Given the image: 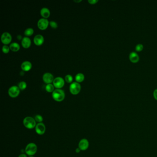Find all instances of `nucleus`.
I'll return each mask as SVG.
<instances>
[{
	"label": "nucleus",
	"instance_id": "nucleus-2",
	"mask_svg": "<svg viewBox=\"0 0 157 157\" xmlns=\"http://www.w3.org/2000/svg\"><path fill=\"white\" fill-rule=\"evenodd\" d=\"M23 124L25 127L28 129H32L35 128L36 125L35 119L30 116H27L24 118Z\"/></svg>",
	"mask_w": 157,
	"mask_h": 157
},
{
	"label": "nucleus",
	"instance_id": "nucleus-19",
	"mask_svg": "<svg viewBox=\"0 0 157 157\" xmlns=\"http://www.w3.org/2000/svg\"><path fill=\"white\" fill-rule=\"evenodd\" d=\"M45 89L47 92L48 93L53 92L54 91V85L52 84H48L46 86Z\"/></svg>",
	"mask_w": 157,
	"mask_h": 157
},
{
	"label": "nucleus",
	"instance_id": "nucleus-10",
	"mask_svg": "<svg viewBox=\"0 0 157 157\" xmlns=\"http://www.w3.org/2000/svg\"><path fill=\"white\" fill-rule=\"evenodd\" d=\"M42 79L44 82L47 84H51L54 80V76L50 73L47 72L45 73L43 75Z\"/></svg>",
	"mask_w": 157,
	"mask_h": 157
},
{
	"label": "nucleus",
	"instance_id": "nucleus-25",
	"mask_svg": "<svg viewBox=\"0 0 157 157\" xmlns=\"http://www.w3.org/2000/svg\"><path fill=\"white\" fill-rule=\"evenodd\" d=\"M50 24L51 27H52L53 29H56L58 27V24L54 21H51L50 22Z\"/></svg>",
	"mask_w": 157,
	"mask_h": 157
},
{
	"label": "nucleus",
	"instance_id": "nucleus-5",
	"mask_svg": "<svg viewBox=\"0 0 157 157\" xmlns=\"http://www.w3.org/2000/svg\"><path fill=\"white\" fill-rule=\"evenodd\" d=\"M20 90L18 87L16 86H13L10 88L9 89L8 91L9 96L12 98H16L20 94Z\"/></svg>",
	"mask_w": 157,
	"mask_h": 157
},
{
	"label": "nucleus",
	"instance_id": "nucleus-4",
	"mask_svg": "<svg viewBox=\"0 0 157 157\" xmlns=\"http://www.w3.org/2000/svg\"><path fill=\"white\" fill-rule=\"evenodd\" d=\"M81 90V86L77 82H74L70 86V93L73 95H76L79 93Z\"/></svg>",
	"mask_w": 157,
	"mask_h": 157
},
{
	"label": "nucleus",
	"instance_id": "nucleus-14",
	"mask_svg": "<svg viewBox=\"0 0 157 157\" xmlns=\"http://www.w3.org/2000/svg\"><path fill=\"white\" fill-rule=\"evenodd\" d=\"M21 44L22 45L24 48H29L31 44H32V42L30 39L28 37H24L21 42Z\"/></svg>",
	"mask_w": 157,
	"mask_h": 157
},
{
	"label": "nucleus",
	"instance_id": "nucleus-16",
	"mask_svg": "<svg viewBox=\"0 0 157 157\" xmlns=\"http://www.w3.org/2000/svg\"><path fill=\"white\" fill-rule=\"evenodd\" d=\"M130 60L132 63H136L139 60V57L136 52H132L130 55Z\"/></svg>",
	"mask_w": 157,
	"mask_h": 157
},
{
	"label": "nucleus",
	"instance_id": "nucleus-20",
	"mask_svg": "<svg viewBox=\"0 0 157 157\" xmlns=\"http://www.w3.org/2000/svg\"><path fill=\"white\" fill-rule=\"evenodd\" d=\"M24 35L27 36H32L33 33H34V30L31 28H28L26 30L24 31Z\"/></svg>",
	"mask_w": 157,
	"mask_h": 157
},
{
	"label": "nucleus",
	"instance_id": "nucleus-1",
	"mask_svg": "<svg viewBox=\"0 0 157 157\" xmlns=\"http://www.w3.org/2000/svg\"><path fill=\"white\" fill-rule=\"evenodd\" d=\"M52 97L55 101L61 102L65 98V94L64 91L62 90L56 89L52 93Z\"/></svg>",
	"mask_w": 157,
	"mask_h": 157
},
{
	"label": "nucleus",
	"instance_id": "nucleus-26",
	"mask_svg": "<svg viewBox=\"0 0 157 157\" xmlns=\"http://www.w3.org/2000/svg\"><path fill=\"white\" fill-rule=\"evenodd\" d=\"M143 46L141 44H139L136 46V50L138 52H140L143 50Z\"/></svg>",
	"mask_w": 157,
	"mask_h": 157
},
{
	"label": "nucleus",
	"instance_id": "nucleus-12",
	"mask_svg": "<svg viewBox=\"0 0 157 157\" xmlns=\"http://www.w3.org/2000/svg\"><path fill=\"white\" fill-rule=\"evenodd\" d=\"M44 39L42 35H36L34 38V42L36 46H41L44 44Z\"/></svg>",
	"mask_w": 157,
	"mask_h": 157
},
{
	"label": "nucleus",
	"instance_id": "nucleus-24",
	"mask_svg": "<svg viewBox=\"0 0 157 157\" xmlns=\"http://www.w3.org/2000/svg\"><path fill=\"white\" fill-rule=\"evenodd\" d=\"M10 50V48H9L8 46L7 45H4L2 47V51L3 52V53L4 54H8V53Z\"/></svg>",
	"mask_w": 157,
	"mask_h": 157
},
{
	"label": "nucleus",
	"instance_id": "nucleus-18",
	"mask_svg": "<svg viewBox=\"0 0 157 157\" xmlns=\"http://www.w3.org/2000/svg\"><path fill=\"white\" fill-rule=\"evenodd\" d=\"M84 75L82 74L79 73L76 75L75 76V80L77 82H82L84 81Z\"/></svg>",
	"mask_w": 157,
	"mask_h": 157
},
{
	"label": "nucleus",
	"instance_id": "nucleus-31",
	"mask_svg": "<svg viewBox=\"0 0 157 157\" xmlns=\"http://www.w3.org/2000/svg\"><path fill=\"white\" fill-rule=\"evenodd\" d=\"M74 2H78H78H82V0H79V1L74 0Z\"/></svg>",
	"mask_w": 157,
	"mask_h": 157
},
{
	"label": "nucleus",
	"instance_id": "nucleus-29",
	"mask_svg": "<svg viewBox=\"0 0 157 157\" xmlns=\"http://www.w3.org/2000/svg\"><path fill=\"white\" fill-rule=\"evenodd\" d=\"M81 151V150L80 149V148H76V153H77V154H78V153H79Z\"/></svg>",
	"mask_w": 157,
	"mask_h": 157
},
{
	"label": "nucleus",
	"instance_id": "nucleus-22",
	"mask_svg": "<svg viewBox=\"0 0 157 157\" xmlns=\"http://www.w3.org/2000/svg\"><path fill=\"white\" fill-rule=\"evenodd\" d=\"M36 122H38V123H40V122H42L43 121V118L42 116L40 115H36V116H35V118H34Z\"/></svg>",
	"mask_w": 157,
	"mask_h": 157
},
{
	"label": "nucleus",
	"instance_id": "nucleus-11",
	"mask_svg": "<svg viewBox=\"0 0 157 157\" xmlns=\"http://www.w3.org/2000/svg\"><path fill=\"white\" fill-rule=\"evenodd\" d=\"M89 147V142L86 139H82L79 142L78 148L81 151H85Z\"/></svg>",
	"mask_w": 157,
	"mask_h": 157
},
{
	"label": "nucleus",
	"instance_id": "nucleus-17",
	"mask_svg": "<svg viewBox=\"0 0 157 157\" xmlns=\"http://www.w3.org/2000/svg\"><path fill=\"white\" fill-rule=\"evenodd\" d=\"M9 48H10V50L12 52H16L20 50V46L17 42H14L10 45Z\"/></svg>",
	"mask_w": 157,
	"mask_h": 157
},
{
	"label": "nucleus",
	"instance_id": "nucleus-7",
	"mask_svg": "<svg viewBox=\"0 0 157 157\" xmlns=\"http://www.w3.org/2000/svg\"><path fill=\"white\" fill-rule=\"evenodd\" d=\"M49 24V21L46 18H41L38 20V28L41 30H45Z\"/></svg>",
	"mask_w": 157,
	"mask_h": 157
},
{
	"label": "nucleus",
	"instance_id": "nucleus-28",
	"mask_svg": "<svg viewBox=\"0 0 157 157\" xmlns=\"http://www.w3.org/2000/svg\"><path fill=\"white\" fill-rule=\"evenodd\" d=\"M154 98L157 100V89L155 90L154 92Z\"/></svg>",
	"mask_w": 157,
	"mask_h": 157
},
{
	"label": "nucleus",
	"instance_id": "nucleus-32",
	"mask_svg": "<svg viewBox=\"0 0 157 157\" xmlns=\"http://www.w3.org/2000/svg\"><path fill=\"white\" fill-rule=\"evenodd\" d=\"M29 157H33V156H30Z\"/></svg>",
	"mask_w": 157,
	"mask_h": 157
},
{
	"label": "nucleus",
	"instance_id": "nucleus-30",
	"mask_svg": "<svg viewBox=\"0 0 157 157\" xmlns=\"http://www.w3.org/2000/svg\"><path fill=\"white\" fill-rule=\"evenodd\" d=\"M18 157H27V156H26V154H21Z\"/></svg>",
	"mask_w": 157,
	"mask_h": 157
},
{
	"label": "nucleus",
	"instance_id": "nucleus-21",
	"mask_svg": "<svg viewBox=\"0 0 157 157\" xmlns=\"http://www.w3.org/2000/svg\"><path fill=\"white\" fill-rule=\"evenodd\" d=\"M27 87V84L25 82L22 81L18 84V88L21 90H24Z\"/></svg>",
	"mask_w": 157,
	"mask_h": 157
},
{
	"label": "nucleus",
	"instance_id": "nucleus-27",
	"mask_svg": "<svg viewBox=\"0 0 157 157\" xmlns=\"http://www.w3.org/2000/svg\"><path fill=\"white\" fill-rule=\"evenodd\" d=\"M98 2V0H89L88 2L90 3V4H95Z\"/></svg>",
	"mask_w": 157,
	"mask_h": 157
},
{
	"label": "nucleus",
	"instance_id": "nucleus-3",
	"mask_svg": "<svg viewBox=\"0 0 157 157\" xmlns=\"http://www.w3.org/2000/svg\"><path fill=\"white\" fill-rule=\"evenodd\" d=\"M38 151V146L34 143H30L26 146L25 152L26 154L30 156H33Z\"/></svg>",
	"mask_w": 157,
	"mask_h": 157
},
{
	"label": "nucleus",
	"instance_id": "nucleus-8",
	"mask_svg": "<svg viewBox=\"0 0 157 157\" xmlns=\"http://www.w3.org/2000/svg\"><path fill=\"white\" fill-rule=\"evenodd\" d=\"M53 85L54 87L57 88V89H60L63 87L64 85V79L61 77H57L56 78L54 81H53Z\"/></svg>",
	"mask_w": 157,
	"mask_h": 157
},
{
	"label": "nucleus",
	"instance_id": "nucleus-13",
	"mask_svg": "<svg viewBox=\"0 0 157 157\" xmlns=\"http://www.w3.org/2000/svg\"><path fill=\"white\" fill-rule=\"evenodd\" d=\"M21 69L24 72H28L32 68V64L29 61H26L23 62L21 65Z\"/></svg>",
	"mask_w": 157,
	"mask_h": 157
},
{
	"label": "nucleus",
	"instance_id": "nucleus-9",
	"mask_svg": "<svg viewBox=\"0 0 157 157\" xmlns=\"http://www.w3.org/2000/svg\"><path fill=\"white\" fill-rule=\"evenodd\" d=\"M36 132L39 135L44 134L46 131V126L42 122L38 123L35 127Z\"/></svg>",
	"mask_w": 157,
	"mask_h": 157
},
{
	"label": "nucleus",
	"instance_id": "nucleus-6",
	"mask_svg": "<svg viewBox=\"0 0 157 157\" xmlns=\"http://www.w3.org/2000/svg\"><path fill=\"white\" fill-rule=\"evenodd\" d=\"M12 36L8 32H4L2 35L1 41L2 44H5V45L10 44L12 41Z\"/></svg>",
	"mask_w": 157,
	"mask_h": 157
},
{
	"label": "nucleus",
	"instance_id": "nucleus-15",
	"mask_svg": "<svg viewBox=\"0 0 157 157\" xmlns=\"http://www.w3.org/2000/svg\"><path fill=\"white\" fill-rule=\"evenodd\" d=\"M41 16L44 18H46L49 17L50 15V10L46 8H44L42 9L40 11Z\"/></svg>",
	"mask_w": 157,
	"mask_h": 157
},
{
	"label": "nucleus",
	"instance_id": "nucleus-23",
	"mask_svg": "<svg viewBox=\"0 0 157 157\" xmlns=\"http://www.w3.org/2000/svg\"><path fill=\"white\" fill-rule=\"evenodd\" d=\"M65 80L67 83H71L73 81V78L70 75H67L65 76Z\"/></svg>",
	"mask_w": 157,
	"mask_h": 157
}]
</instances>
